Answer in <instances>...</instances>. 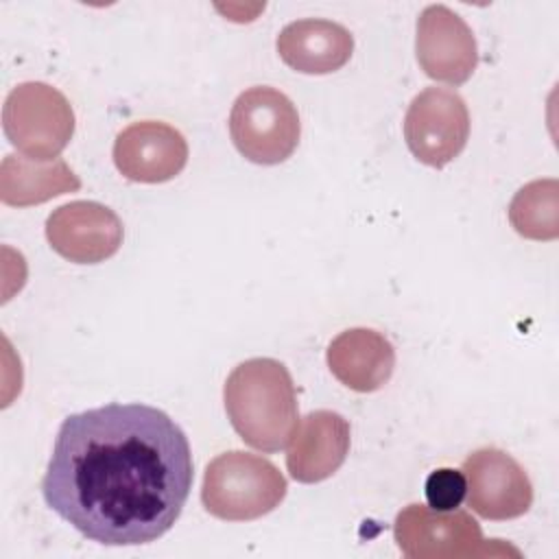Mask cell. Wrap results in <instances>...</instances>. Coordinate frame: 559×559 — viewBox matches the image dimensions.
<instances>
[{
	"instance_id": "obj_13",
	"label": "cell",
	"mask_w": 559,
	"mask_h": 559,
	"mask_svg": "<svg viewBox=\"0 0 559 559\" xmlns=\"http://www.w3.org/2000/svg\"><path fill=\"white\" fill-rule=\"evenodd\" d=\"M328 367L332 376L352 391L371 393L384 386L395 369L391 341L369 328L341 332L328 345Z\"/></svg>"
},
{
	"instance_id": "obj_15",
	"label": "cell",
	"mask_w": 559,
	"mask_h": 559,
	"mask_svg": "<svg viewBox=\"0 0 559 559\" xmlns=\"http://www.w3.org/2000/svg\"><path fill=\"white\" fill-rule=\"evenodd\" d=\"M79 188L81 179L63 159L37 162L11 153L0 164V199L4 205L28 207Z\"/></svg>"
},
{
	"instance_id": "obj_5",
	"label": "cell",
	"mask_w": 559,
	"mask_h": 559,
	"mask_svg": "<svg viewBox=\"0 0 559 559\" xmlns=\"http://www.w3.org/2000/svg\"><path fill=\"white\" fill-rule=\"evenodd\" d=\"M2 129L22 155L52 162L72 140L74 111L57 87L26 81L9 92L2 107Z\"/></svg>"
},
{
	"instance_id": "obj_2",
	"label": "cell",
	"mask_w": 559,
	"mask_h": 559,
	"mask_svg": "<svg viewBox=\"0 0 559 559\" xmlns=\"http://www.w3.org/2000/svg\"><path fill=\"white\" fill-rule=\"evenodd\" d=\"M227 417L238 437L262 452L286 448L297 428V393L275 358H249L234 367L223 389Z\"/></svg>"
},
{
	"instance_id": "obj_6",
	"label": "cell",
	"mask_w": 559,
	"mask_h": 559,
	"mask_svg": "<svg viewBox=\"0 0 559 559\" xmlns=\"http://www.w3.org/2000/svg\"><path fill=\"white\" fill-rule=\"evenodd\" d=\"M393 535L400 550L413 559L480 557L493 552L520 557V550L502 546L500 539L487 546L478 522L459 509L435 511L424 504H408L397 513Z\"/></svg>"
},
{
	"instance_id": "obj_7",
	"label": "cell",
	"mask_w": 559,
	"mask_h": 559,
	"mask_svg": "<svg viewBox=\"0 0 559 559\" xmlns=\"http://www.w3.org/2000/svg\"><path fill=\"white\" fill-rule=\"evenodd\" d=\"M467 138L469 111L454 90L426 87L411 100L404 116V140L421 164L443 168L461 155Z\"/></svg>"
},
{
	"instance_id": "obj_10",
	"label": "cell",
	"mask_w": 559,
	"mask_h": 559,
	"mask_svg": "<svg viewBox=\"0 0 559 559\" xmlns=\"http://www.w3.org/2000/svg\"><path fill=\"white\" fill-rule=\"evenodd\" d=\"M415 52L430 79L450 85L465 83L478 63L472 28L445 4H430L419 13Z\"/></svg>"
},
{
	"instance_id": "obj_4",
	"label": "cell",
	"mask_w": 559,
	"mask_h": 559,
	"mask_svg": "<svg viewBox=\"0 0 559 559\" xmlns=\"http://www.w3.org/2000/svg\"><path fill=\"white\" fill-rule=\"evenodd\" d=\"M229 135L242 157L253 164L275 166L295 153L301 122L293 100L284 92L255 85L234 100Z\"/></svg>"
},
{
	"instance_id": "obj_16",
	"label": "cell",
	"mask_w": 559,
	"mask_h": 559,
	"mask_svg": "<svg viewBox=\"0 0 559 559\" xmlns=\"http://www.w3.org/2000/svg\"><path fill=\"white\" fill-rule=\"evenodd\" d=\"M557 179H537L520 188L509 205L513 229L531 240H555L559 236Z\"/></svg>"
},
{
	"instance_id": "obj_8",
	"label": "cell",
	"mask_w": 559,
	"mask_h": 559,
	"mask_svg": "<svg viewBox=\"0 0 559 559\" xmlns=\"http://www.w3.org/2000/svg\"><path fill=\"white\" fill-rule=\"evenodd\" d=\"M467 504L485 520H513L533 504V485L524 467L498 448H480L463 461Z\"/></svg>"
},
{
	"instance_id": "obj_9",
	"label": "cell",
	"mask_w": 559,
	"mask_h": 559,
	"mask_svg": "<svg viewBox=\"0 0 559 559\" xmlns=\"http://www.w3.org/2000/svg\"><path fill=\"white\" fill-rule=\"evenodd\" d=\"M118 214L96 201H72L46 218V238L61 258L74 264H98L122 245Z\"/></svg>"
},
{
	"instance_id": "obj_14",
	"label": "cell",
	"mask_w": 559,
	"mask_h": 559,
	"mask_svg": "<svg viewBox=\"0 0 559 559\" xmlns=\"http://www.w3.org/2000/svg\"><path fill=\"white\" fill-rule=\"evenodd\" d=\"M354 50L352 33L332 20H297L277 35L282 61L304 74H330L341 70Z\"/></svg>"
},
{
	"instance_id": "obj_3",
	"label": "cell",
	"mask_w": 559,
	"mask_h": 559,
	"mask_svg": "<svg viewBox=\"0 0 559 559\" xmlns=\"http://www.w3.org/2000/svg\"><path fill=\"white\" fill-rule=\"evenodd\" d=\"M286 489V478L269 459L231 450L207 463L201 502L218 520L247 522L280 507Z\"/></svg>"
},
{
	"instance_id": "obj_17",
	"label": "cell",
	"mask_w": 559,
	"mask_h": 559,
	"mask_svg": "<svg viewBox=\"0 0 559 559\" xmlns=\"http://www.w3.org/2000/svg\"><path fill=\"white\" fill-rule=\"evenodd\" d=\"M428 507L435 511H452L459 509L467 493V483L461 469L441 467L430 472L424 485Z\"/></svg>"
},
{
	"instance_id": "obj_1",
	"label": "cell",
	"mask_w": 559,
	"mask_h": 559,
	"mask_svg": "<svg viewBox=\"0 0 559 559\" xmlns=\"http://www.w3.org/2000/svg\"><path fill=\"white\" fill-rule=\"evenodd\" d=\"M194 478L183 430L146 404H105L59 426L41 493L81 535L148 544L173 528Z\"/></svg>"
},
{
	"instance_id": "obj_11",
	"label": "cell",
	"mask_w": 559,
	"mask_h": 559,
	"mask_svg": "<svg viewBox=\"0 0 559 559\" xmlns=\"http://www.w3.org/2000/svg\"><path fill=\"white\" fill-rule=\"evenodd\" d=\"M114 164L131 181L162 183L177 177L188 164V142L166 122H131L116 135Z\"/></svg>"
},
{
	"instance_id": "obj_12",
	"label": "cell",
	"mask_w": 559,
	"mask_h": 559,
	"mask_svg": "<svg viewBox=\"0 0 559 559\" xmlns=\"http://www.w3.org/2000/svg\"><path fill=\"white\" fill-rule=\"evenodd\" d=\"M349 421L334 411H312L295 428L286 452L288 474L297 483H321L345 463Z\"/></svg>"
}]
</instances>
